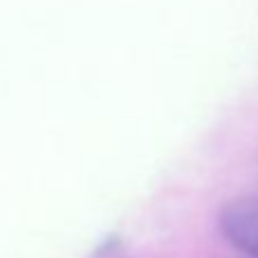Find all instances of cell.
<instances>
[{
	"instance_id": "7a4b0ae2",
	"label": "cell",
	"mask_w": 258,
	"mask_h": 258,
	"mask_svg": "<svg viewBox=\"0 0 258 258\" xmlns=\"http://www.w3.org/2000/svg\"><path fill=\"white\" fill-rule=\"evenodd\" d=\"M96 258H121L119 244L117 242H107L105 247H101V251L96 253Z\"/></svg>"
},
{
	"instance_id": "6da1fadb",
	"label": "cell",
	"mask_w": 258,
	"mask_h": 258,
	"mask_svg": "<svg viewBox=\"0 0 258 258\" xmlns=\"http://www.w3.org/2000/svg\"><path fill=\"white\" fill-rule=\"evenodd\" d=\"M219 231L238 251L258 258V195L226 201L219 210Z\"/></svg>"
}]
</instances>
